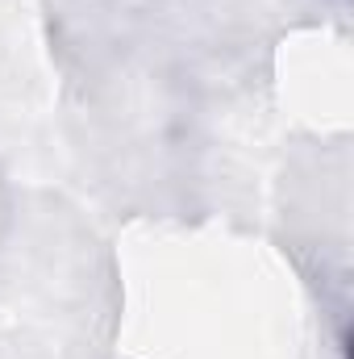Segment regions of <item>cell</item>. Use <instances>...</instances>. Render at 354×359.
I'll return each mask as SVG.
<instances>
[{"instance_id":"obj_2","label":"cell","mask_w":354,"mask_h":359,"mask_svg":"<svg viewBox=\"0 0 354 359\" xmlns=\"http://www.w3.org/2000/svg\"><path fill=\"white\" fill-rule=\"evenodd\" d=\"M330 4H346V0H330Z\"/></svg>"},{"instance_id":"obj_1","label":"cell","mask_w":354,"mask_h":359,"mask_svg":"<svg viewBox=\"0 0 354 359\" xmlns=\"http://www.w3.org/2000/svg\"><path fill=\"white\" fill-rule=\"evenodd\" d=\"M4 217H8V201H4V188H0V226H4Z\"/></svg>"}]
</instances>
